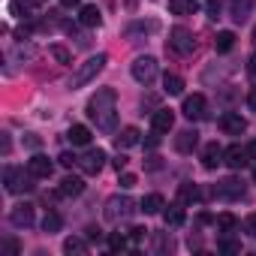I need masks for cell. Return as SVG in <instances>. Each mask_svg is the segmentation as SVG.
<instances>
[{
    "instance_id": "obj_15",
    "label": "cell",
    "mask_w": 256,
    "mask_h": 256,
    "mask_svg": "<svg viewBox=\"0 0 256 256\" xmlns=\"http://www.w3.org/2000/svg\"><path fill=\"white\" fill-rule=\"evenodd\" d=\"M10 220H12L16 226H30V223H34V205H28V202L16 205L12 214H10Z\"/></svg>"
},
{
    "instance_id": "obj_1",
    "label": "cell",
    "mask_w": 256,
    "mask_h": 256,
    "mask_svg": "<svg viewBox=\"0 0 256 256\" xmlns=\"http://www.w3.org/2000/svg\"><path fill=\"white\" fill-rule=\"evenodd\" d=\"M114 102H118V94L112 88H102L90 96L88 102V118L100 126L102 133H112L114 130Z\"/></svg>"
},
{
    "instance_id": "obj_32",
    "label": "cell",
    "mask_w": 256,
    "mask_h": 256,
    "mask_svg": "<svg viewBox=\"0 0 256 256\" xmlns=\"http://www.w3.org/2000/svg\"><path fill=\"white\" fill-rule=\"evenodd\" d=\"M52 58H54L58 64H72V54H70L64 46H52Z\"/></svg>"
},
{
    "instance_id": "obj_30",
    "label": "cell",
    "mask_w": 256,
    "mask_h": 256,
    "mask_svg": "<svg viewBox=\"0 0 256 256\" xmlns=\"http://www.w3.org/2000/svg\"><path fill=\"white\" fill-rule=\"evenodd\" d=\"M178 196H181V202H199V187L196 184H181Z\"/></svg>"
},
{
    "instance_id": "obj_43",
    "label": "cell",
    "mask_w": 256,
    "mask_h": 256,
    "mask_svg": "<svg viewBox=\"0 0 256 256\" xmlns=\"http://www.w3.org/2000/svg\"><path fill=\"white\" fill-rule=\"evenodd\" d=\"M247 157L256 163V142H250V145H247Z\"/></svg>"
},
{
    "instance_id": "obj_11",
    "label": "cell",
    "mask_w": 256,
    "mask_h": 256,
    "mask_svg": "<svg viewBox=\"0 0 256 256\" xmlns=\"http://www.w3.org/2000/svg\"><path fill=\"white\" fill-rule=\"evenodd\" d=\"M223 163V148L217 145V142H208L205 148H202V166L205 169H217Z\"/></svg>"
},
{
    "instance_id": "obj_42",
    "label": "cell",
    "mask_w": 256,
    "mask_h": 256,
    "mask_svg": "<svg viewBox=\"0 0 256 256\" xmlns=\"http://www.w3.org/2000/svg\"><path fill=\"white\" fill-rule=\"evenodd\" d=\"M126 163H130V160H126V157H124V154H120V157H118V160H114V169H118V172H120V169H124V166H126Z\"/></svg>"
},
{
    "instance_id": "obj_20",
    "label": "cell",
    "mask_w": 256,
    "mask_h": 256,
    "mask_svg": "<svg viewBox=\"0 0 256 256\" xmlns=\"http://www.w3.org/2000/svg\"><path fill=\"white\" fill-rule=\"evenodd\" d=\"M139 130L136 126H124V130L118 133V148H133V145H139Z\"/></svg>"
},
{
    "instance_id": "obj_16",
    "label": "cell",
    "mask_w": 256,
    "mask_h": 256,
    "mask_svg": "<svg viewBox=\"0 0 256 256\" xmlns=\"http://www.w3.org/2000/svg\"><path fill=\"white\" fill-rule=\"evenodd\" d=\"M82 190H84V181H82L78 175H66V178L60 181V187H58L60 196H78Z\"/></svg>"
},
{
    "instance_id": "obj_29",
    "label": "cell",
    "mask_w": 256,
    "mask_h": 256,
    "mask_svg": "<svg viewBox=\"0 0 256 256\" xmlns=\"http://www.w3.org/2000/svg\"><path fill=\"white\" fill-rule=\"evenodd\" d=\"M60 226H64L60 214H58V211H48V214H46V220H42V229L52 235V232H60Z\"/></svg>"
},
{
    "instance_id": "obj_41",
    "label": "cell",
    "mask_w": 256,
    "mask_h": 256,
    "mask_svg": "<svg viewBox=\"0 0 256 256\" xmlns=\"http://www.w3.org/2000/svg\"><path fill=\"white\" fill-rule=\"evenodd\" d=\"M247 106L256 112V84H253V88H250V94H247Z\"/></svg>"
},
{
    "instance_id": "obj_2",
    "label": "cell",
    "mask_w": 256,
    "mask_h": 256,
    "mask_svg": "<svg viewBox=\"0 0 256 256\" xmlns=\"http://www.w3.org/2000/svg\"><path fill=\"white\" fill-rule=\"evenodd\" d=\"M106 66V54H94V58H88L84 64H78V70L72 72V82H70V88L76 90V88H84L90 78H96V72Z\"/></svg>"
},
{
    "instance_id": "obj_18",
    "label": "cell",
    "mask_w": 256,
    "mask_h": 256,
    "mask_svg": "<svg viewBox=\"0 0 256 256\" xmlns=\"http://www.w3.org/2000/svg\"><path fill=\"white\" fill-rule=\"evenodd\" d=\"M214 193H217V196H223V199H241V196H244V187H241L235 178H229V181H223Z\"/></svg>"
},
{
    "instance_id": "obj_10",
    "label": "cell",
    "mask_w": 256,
    "mask_h": 256,
    "mask_svg": "<svg viewBox=\"0 0 256 256\" xmlns=\"http://www.w3.org/2000/svg\"><path fill=\"white\" fill-rule=\"evenodd\" d=\"M28 169H30L36 178H52V172H54V163H52L46 154H34V157L28 160Z\"/></svg>"
},
{
    "instance_id": "obj_19",
    "label": "cell",
    "mask_w": 256,
    "mask_h": 256,
    "mask_svg": "<svg viewBox=\"0 0 256 256\" xmlns=\"http://www.w3.org/2000/svg\"><path fill=\"white\" fill-rule=\"evenodd\" d=\"M66 139H70L72 145H88V142H90V130H88L84 124H72L70 133H66Z\"/></svg>"
},
{
    "instance_id": "obj_22",
    "label": "cell",
    "mask_w": 256,
    "mask_h": 256,
    "mask_svg": "<svg viewBox=\"0 0 256 256\" xmlns=\"http://www.w3.org/2000/svg\"><path fill=\"white\" fill-rule=\"evenodd\" d=\"M64 253H70V256H84V253H88V244H84L82 238L70 235V238L64 241Z\"/></svg>"
},
{
    "instance_id": "obj_4",
    "label": "cell",
    "mask_w": 256,
    "mask_h": 256,
    "mask_svg": "<svg viewBox=\"0 0 256 256\" xmlns=\"http://www.w3.org/2000/svg\"><path fill=\"white\" fill-rule=\"evenodd\" d=\"M34 172L28 169V175H24V169H18V166H6L4 169V181H6V190L10 193H24V190H30L34 187Z\"/></svg>"
},
{
    "instance_id": "obj_31",
    "label": "cell",
    "mask_w": 256,
    "mask_h": 256,
    "mask_svg": "<svg viewBox=\"0 0 256 256\" xmlns=\"http://www.w3.org/2000/svg\"><path fill=\"white\" fill-rule=\"evenodd\" d=\"M220 253H241V241H235V238H220Z\"/></svg>"
},
{
    "instance_id": "obj_40",
    "label": "cell",
    "mask_w": 256,
    "mask_h": 256,
    "mask_svg": "<svg viewBox=\"0 0 256 256\" xmlns=\"http://www.w3.org/2000/svg\"><path fill=\"white\" fill-rule=\"evenodd\" d=\"M208 12H211V18H217V12H220V0H208Z\"/></svg>"
},
{
    "instance_id": "obj_17",
    "label": "cell",
    "mask_w": 256,
    "mask_h": 256,
    "mask_svg": "<svg viewBox=\"0 0 256 256\" xmlns=\"http://www.w3.org/2000/svg\"><path fill=\"white\" fill-rule=\"evenodd\" d=\"M78 22H82L84 28H100V22H102V12H100L94 4H88V6H82V12H78Z\"/></svg>"
},
{
    "instance_id": "obj_34",
    "label": "cell",
    "mask_w": 256,
    "mask_h": 256,
    "mask_svg": "<svg viewBox=\"0 0 256 256\" xmlns=\"http://www.w3.org/2000/svg\"><path fill=\"white\" fill-rule=\"evenodd\" d=\"M108 247H112L114 253H118V250H126V238L114 232V235H108Z\"/></svg>"
},
{
    "instance_id": "obj_33",
    "label": "cell",
    "mask_w": 256,
    "mask_h": 256,
    "mask_svg": "<svg viewBox=\"0 0 256 256\" xmlns=\"http://www.w3.org/2000/svg\"><path fill=\"white\" fill-rule=\"evenodd\" d=\"M217 226H220L223 232H232V229L238 226V220H235L232 214H220V217H217Z\"/></svg>"
},
{
    "instance_id": "obj_12",
    "label": "cell",
    "mask_w": 256,
    "mask_h": 256,
    "mask_svg": "<svg viewBox=\"0 0 256 256\" xmlns=\"http://www.w3.org/2000/svg\"><path fill=\"white\" fill-rule=\"evenodd\" d=\"M190 120H196V118H202L205 114V96L202 94H193V96H187L184 100V108H181Z\"/></svg>"
},
{
    "instance_id": "obj_37",
    "label": "cell",
    "mask_w": 256,
    "mask_h": 256,
    "mask_svg": "<svg viewBox=\"0 0 256 256\" xmlns=\"http://www.w3.org/2000/svg\"><path fill=\"white\" fill-rule=\"evenodd\" d=\"M58 160H60V166H66V169H72V163H78V157H72L70 151H66V154H60Z\"/></svg>"
},
{
    "instance_id": "obj_13",
    "label": "cell",
    "mask_w": 256,
    "mask_h": 256,
    "mask_svg": "<svg viewBox=\"0 0 256 256\" xmlns=\"http://www.w3.org/2000/svg\"><path fill=\"white\" fill-rule=\"evenodd\" d=\"M175 126V114L169 108H157L154 112V133H169Z\"/></svg>"
},
{
    "instance_id": "obj_26",
    "label": "cell",
    "mask_w": 256,
    "mask_h": 256,
    "mask_svg": "<svg viewBox=\"0 0 256 256\" xmlns=\"http://www.w3.org/2000/svg\"><path fill=\"white\" fill-rule=\"evenodd\" d=\"M36 6H40V0H12V4H10L12 16H24V12H34Z\"/></svg>"
},
{
    "instance_id": "obj_8",
    "label": "cell",
    "mask_w": 256,
    "mask_h": 256,
    "mask_svg": "<svg viewBox=\"0 0 256 256\" xmlns=\"http://www.w3.org/2000/svg\"><path fill=\"white\" fill-rule=\"evenodd\" d=\"M220 126H223V133H229V136H241V133L247 130V120H244L238 112H223Z\"/></svg>"
},
{
    "instance_id": "obj_38",
    "label": "cell",
    "mask_w": 256,
    "mask_h": 256,
    "mask_svg": "<svg viewBox=\"0 0 256 256\" xmlns=\"http://www.w3.org/2000/svg\"><path fill=\"white\" fill-rule=\"evenodd\" d=\"M244 226H247V232L256 238V214H247V220H244Z\"/></svg>"
},
{
    "instance_id": "obj_7",
    "label": "cell",
    "mask_w": 256,
    "mask_h": 256,
    "mask_svg": "<svg viewBox=\"0 0 256 256\" xmlns=\"http://www.w3.org/2000/svg\"><path fill=\"white\" fill-rule=\"evenodd\" d=\"M78 166H82L84 175H100L102 166H106V151H102V148H90V151H84V154L78 157Z\"/></svg>"
},
{
    "instance_id": "obj_5",
    "label": "cell",
    "mask_w": 256,
    "mask_h": 256,
    "mask_svg": "<svg viewBox=\"0 0 256 256\" xmlns=\"http://www.w3.org/2000/svg\"><path fill=\"white\" fill-rule=\"evenodd\" d=\"M157 60L151 58V54H145V58H136L133 60V78L139 82V84H151L154 78H157Z\"/></svg>"
},
{
    "instance_id": "obj_6",
    "label": "cell",
    "mask_w": 256,
    "mask_h": 256,
    "mask_svg": "<svg viewBox=\"0 0 256 256\" xmlns=\"http://www.w3.org/2000/svg\"><path fill=\"white\" fill-rule=\"evenodd\" d=\"M169 46H172L178 54H190V52L196 48V40H193V34H190L187 28H181V24H178V28H172V30H169Z\"/></svg>"
},
{
    "instance_id": "obj_24",
    "label": "cell",
    "mask_w": 256,
    "mask_h": 256,
    "mask_svg": "<svg viewBox=\"0 0 256 256\" xmlns=\"http://www.w3.org/2000/svg\"><path fill=\"white\" fill-rule=\"evenodd\" d=\"M160 208H163V196H160V193H151V196L142 199V208H139V211H145V214H157Z\"/></svg>"
},
{
    "instance_id": "obj_25",
    "label": "cell",
    "mask_w": 256,
    "mask_h": 256,
    "mask_svg": "<svg viewBox=\"0 0 256 256\" xmlns=\"http://www.w3.org/2000/svg\"><path fill=\"white\" fill-rule=\"evenodd\" d=\"M163 220H166V226H184V208H178V205L166 208L163 211Z\"/></svg>"
},
{
    "instance_id": "obj_45",
    "label": "cell",
    "mask_w": 256,
    "mask_h": 256,
    "mask_svg": "<svg viewBox=\"0 0 256 256\" xmlns=\"http://www.w3.org/2000/svg\"><path fill=\"white\" fill-rule=\"evenodd\" d=\"M60 4H64V6H76V4H78V0H60Z\"/></svg>"
},
{
    "instance_id": "obj_21",
    "label": "cell",
    "mask_w": 256,
    "mask_h": 256,
    "mask_svg": "<svg viewBox=\"0 0 256 256\" xmlns=\"http://www.w3.org/2000/svg\"><path fill=\"white\" fill-rule=\"evenodd\" d=\"M250 6H253V0H229V12L235 22H244L250 16Z\"/></svg>"
},
{
    "instance_id": "obj_27",
    "label": "cell",
    "mask_w": 256,
    "mask_h": 256,
    "mask_svg": "<svg viewBox=\"0 0 256 256\" xmlns=\"http://www.w3.org/2000/svg\"><path fill=\"white\" fill-rule=\"evenodd\" d=\"M232 46H235V34H232V30H220L217 40H214V48H217V52H229Z\"/></svg>"
},
{
    "instance_id": "obj_23",
    "label": "cell",
    "mask_w": 256,
    "mask_h": 256,
    "mask_svg": "<svg viewBox=\"0 0 256 256\" xmlns=\"http://www.w3.org/2000/svg\"><path fill=\"white\" fill-rule=\"evenodd\" d=\"M196 10V0H169V12L172 16H190Z\"/></svg>"
},
{
    "instance_id": "obj_35",
    "label": "cell",
    "mask_w": 256,
    "mask_h": 256,
    "mask_svg": "<svg viewBox=\"0 0 256 256\" xmlns=\"http://www.w3.org/2000/svg\"><path fill=\"white\" fill-rule=\"evenodd\" d=\"M18 250H22V247H18L16 238H6V241H4V253H6V256H16Z\"/></svg>"
},
{
    "instance_id": "obj_28",
    "label": "cell",
    "mask_w": 256,
    "mask_h": 256,
    "mask_svg": "<svg viewBox=\"0 0 256 256\" xmlns=\"http://www.w3.org/2000/svg\"><path fill=\"white\" fill-rule=\"evenodd\" d=\"M163 90L172 94V96H178V94L184 90V78H181V76H166V78H163Z\"/></svg>"
},
{
    "instance_id": "obj_3",
    "label": "cell",
    "mask_w": 256,
    "mask_h": 256,
    "mask_svg": "<svg viewBox=\"0 0 256 256\" xmlns=\"http://www.w3.org/2000/svg\"><path fill=\"white\" fill-rule=\"evenodd\" d=\"M136 211V202L130 199V196H112L108 202H106V220L108 223H120V220H126V217H130Z\"/></svg>"
},
{
    "instance_id": "obj_14",
    "label": "cell",
    "mask_w": 256,
    "mask_h": 256,
    "mask_svg": "<svg viewBox=\"0 0 256 256\" xmlns=\"http://www.w3.org/2000/svg\"><path fill=\"white\" fill-rule=\"evenodd\" d=\"M196 145H199V133H196V130H181L178 139H175V148H178L181 154H190Z\"/></svg>"
},
{
    "instance_id": "obj_39",
    "label": "cell",
    "mask_w": 256,
    "mask_h": 256,
    "mask_svg": "<svg viewBox=\"0 0 256 256\" xmlns=\"http://www.w3.org/2000/svg\"><path fill=\"white\" fill-rule=\"evenodd\" d=\"M145 232H148V229H142V226H133V229H130V238H133V241H142V238H145Z\"/></svg>"
},
{
    "instance_id": "obj_36",
    "label": "cell",
    "mask_w": 256,
    "mask_h": 256,
    "mask_svg": "<svg viewBox=\"0 0 256 256\" xmlns=\"http://www.w3.org/2000/svg\"><path fill=\"white\" fill-rule=\"evenodd\" d=\"M120 187H124V190H130V187H136V175H130V172H124V175H120Z\"/></svg>"
},
{
    "instance_id": "obj_9",
    "label": "cell",
    "mask_w": 256,
    "mask_h": 256,
    "mask_svg": "<svg viewBox=\"0 0 256 256\" xmlns=\"http://www.w3.org/2000/svg\"><path fill=\"white\" fill-rule=\"evenodd\" d=\"M223 163H226L229 169H244V166L250 163L247 148H241V145H229V148L223 151Z\"/></svg>"
},
{
    "instance_id": "obj_46",
    "label": "cell",
    "mask_w": 256,
    "mask_h": 256,
    "mask_svg": "<svg viewBox=\"0 0 256 256\" xmlns=\"http://www.w3.org/2000/svg\"><path fill=\"white\" fill-rule=\"evenodd\" d=\"M253 40H256V30H253Z\"/></svg>"
},
{
    "instance_id": "obj_44",
    "label": "cell",
    "mask_w": 256,
    "mask_h": 256,
    "mask_svg": "<svg viewBox=\"0 0 256 256\" xmlns=\"http://www.w3.org/2000/svg\"><path fill=\"white\" fill-rule=\"evenodd\" d=\"M247 70H250V76H256V54L250 58V64H247Z\"/></svg>"
}]
</instances>
